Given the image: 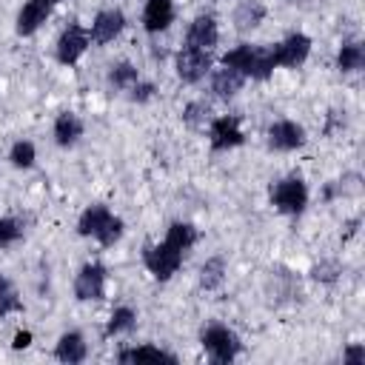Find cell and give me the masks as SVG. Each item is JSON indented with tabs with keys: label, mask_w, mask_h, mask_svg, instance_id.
Returning <instances> with one entry per match:
<instances>
[{
	"label": "cell",
	"mask_w": 365,
	"mask_h": 365,
	"mask_svg": "<svg viewBox=\"0 0 365 365\" xmlns=\"http://www.w3.org/2000/svg\"><path fill=\"white\" fill-rule=\"evenodd\" d=\"M305 143V128L294 120H279L268 128V145L277 151H294Z\"/></svg>",
	"instance_id": "obj_12"
},
{
	"label": "cell",
	"mask_w": 365,
	"mask_h": 365,
	"mask_svg": "<svg viewBox=\"0 0 365 365\" xmlns=\"http://www.w3.org/2000/svg\"><path fill=\"white\" fill-rule=\"evenodd\" d=\"M200 342H202L205 354H208L214 362H231V359L240 354V348H242V345H240V336H237L231 328L220 325V322L208 325V328L202 331Z\"/></svg>",
	"instance_id": "obj_2"
},
{
	"label": "cell",
	"mask_w": 365,
	"mask_h": 365,
	"mask_svg": "<svg viewBox=\"0 0 365 365\" xmlns=\"http://www.w3.org/2000/svg\"><path fill=\"white\" fill-rule=\"evenodd\" d=\"M254 48H257V46H248V43L231 48V51L222 57V66H228V68H234V71H240V74L248 77V68H251V60H254Z\"/></svg>",
	"instance_id": "obj_24"
},
{
	"label": "cell",
	"mask_w": 365,
	"mask_h": 365,
	"mask_svg": "<svg viewBox=\"0 0 365 365\" xmlns=\"http://www.w3.org/2000/svg\"><path fill=\"white\" fill-rule=\"evenodd\" d=\"M365 66V48L362 43H345L336 54V68L339 71H359Z\"/></svg>",
	"instance_id": "obj_22"
},
{
	"label": "cell",
	"mask_w": 365,
	"mask_h": 365,
	"mask_svg": "<svg viewBox=\"0 0 365 365\" xmlns=\"http://www.w3.org/2000/svg\"><path fill=\"white\" fill-rule=\"evenodd\" d=\"M220 40V29H217V20L211 14H200L194 17V23L188 26V34H185V48H200V51H211Z\"/></svg>",
	"instance_id": "obj_11"
},
{
	"label": "cell",
	"mask_w": 365,
	"mask_h": 365,
	"mask_svg": "<svg viewBox=\"0 0 365 365\" xmlns=\"http://www.w3.org/2000/svg\"><path fill=\"white\" fill-rule=\"evenodd\" d=\"M20 234H23V228L14 217H0V248L14 245L20 240Z\"/></svg>",
	"instance_id": "obj_29"
},
{
	"label": "cell",
	"mask_w": 365,
	"mask_h": 365,
	"mask_svg": "<svg viewBox=\"0 0 365 365\" xmlns=\"http://www.w3.org/2000/svg\"><path fill=\"white\" fill-rule=\"evenodd\" d=\"M271 202L282 214H302L308 205V188L299 177H285L271 188Z\"/></svg>",
	"instance_id": "obj_4"
},
{
	"label": "cell",
	"mask_w": 365,
	"mask_h": 365,
	"mask_svg": "<svg viewBox=\"0 0 365 365\" xmlns=\"http://www.w3.org/2000/svg\"><path fill=\"white\" fill-rule=\"evenodd\" d=\"M86 354H88V345H86V339H83V334H80V331H68V334H63V336L57 339L54 356H57L60 362L74 365V362H83V359H86Z\"/></svg>",
	"instance_id": "obj_15"
},
{
	"label": "cell",
	"mask_w": 365,
	"mask_h": 365,
	"mask_svg": "<svg viewBox=\"0 0 365 365\" xmlns=\"http://www.w3.org/2000/svg\"><path fill=\"white\" fill-rule=\"evenodd\" d=\"M74 294L77 299L83 302H91V299H103L106 297V268L100 262H88L80 268L77 279H74Z\"/></svg>",
	"instance_id": "obj_6"
},
{
	"label": "cell",
	"mask_w": 365,
	"mask_h": 365,
	"mask_svg": "<svg viewBox=\"0 0 365 365\" xmlns=\"http://www.w3.org/2000/svg\"><path fill=\"white\" fill-rule=\"evenodd\" d=\"M274 54H271V48H254V60H251V68H248V77H254V80H265V77H271V71H274Z\"/></svg>",
	"instance_id": "obj_25"
},
{
	"label": "cell",
	"mask_w": 365,
	"mask_h": 365,
	"mask_svg": "<svg viewBox=\"0 0 365 365\" xmlns=\"http://www.w3.org/2000/svg\"><path fill=\"white\" fill-rule=\"evenodd\" d=\"M342 359H345V362H362V359H365V348H362V345H354V348H348V351L342 354Z\"/></svg>",
	"instance_id": "obj_33"
},
{
	"label": "cell",
	"mask_w": 365,
	"mask_h": 365,
	"mask_svg": "<svg viewBox=\"0 0 365 365\" xmlns=\"http://www.w3.org/2000/svg\"><path fill=\"white\" fill-rule=\"evenodd\" d=\"M211 68V54L200 48H182L177 54V74L182 83H200Z\"/></svg>",
	"instance_id": "obj_10"
},
{
	"label": "cell",
	"mask_w": 365,
	"mask_h": 365,
	"mask_svg": "<svg viewBox=\"0 0 365 365\" xmlns=\"http://www.w3.org/2000/svg\"><path fill=\"white\" fill-rule=\"evenodd\" d=\"M51 3H63V0H51Z\"/></svg>",
	"instance_id": "obj_36"
},
{
	"label": "cell",
	"mask_w": 365,
	"mask_h": 365,
	"mask_svg": "<svg viewBox=\"0 0 365 365\" xmlns=\"http://www.w3.org/2000/svg\"><path fill=\"white\" fill-rule=\"evenodd\" d=\"M9 160L17 168H31V163H34V145L29 140H17L11 145V151H9Z\"/></svg>",
	"instance_id": "obj_27"
},
{
	"label": "cell",
	"mask_w": 365,
	"mask_h": 365,
	"mask_svg": "<svg viewBox=\"0 0 365 365\" xmlns=\"http://www.w3.org/2000/svg\"><path fill=\"white\" fill-rule=\"evenodd\" d=\"M242 83H245V74H240V71H234V68H220V71H214V77H211V91L217 94V97H222V100H228V97H234L240 88H242Z\"/></svg>",
	"instance_id": "obj_17"
},
{
	"label": "cell",
	"mask_w": 365,
	"mask_h": 365,
	"mask_svg": "<svg viewBox=\"0 0 365 365\" xmlns=\"http://www.w3.org/2000/svg\"><path fill=\"white\" fill-rule=\"evenodd\" d=\"M174 20V3L171 0H148L143 9V29L148 34L165 31Z\"/></svg>",
	"instance_id": "obj_14"
},
{
	"label": "cell",
	"mask_w": 365,
	"mask_h": 365,
	"mask_svg": "<svg viewBox=\"0 0 365 365\" xmlns=\"http://www.w3.org/2000/svg\"><path fill=\"white\" fill-rule=\"evenodd\" d=\"M128 91H131V100H134V103H148V100L154 97V91H157V88H154L151 83H140V80H137Z\"/></svg>",
	"instance_id": "obj_32"
},
{
	"label": "cell",
	"mask_w": 365,
	"mask_h": 365,
	"mask_svg": "<svg viewBox=\"0 0 365 365\" xmlns=\"http://www.w3.org/2000/svg\"><path fill=\"white\" fill-rule=\"evenodd\" d=\"M208 137H211V148H214V151L237 148V145L245 140V137H242V128H240V117H234V114H225V117L211 120Z\"/></svg>",
	"instance_id": "obj_8"
},
{
	"label": "cell",
	"mask_w": 365,
	"mask_h": 365,
	"mask_svg": "<svg viewBox=\"0 0 365 365\" xmlns=\"http://www.w3.org/2000/svg\"><path fill=\"white\" fill-rule=\"evenodd\" d=\"M88 31L83 29V26H77V23H71L68 29H63V34L57 37V60L63 63V66H74L83 54H86V48H88Z\"/></svg>",
	"instance_id": "obj_5"
},
{
	"label": "cell",
	"mask_w": 365,
	"mask_h": 365,
	"mask_svg": "<svg viewBox=\"0 0 365 365\" xmlns=\"http://www.w3.org/2000/svg\"><path fill=\"white\" fill-rule=\"evenodd\" d=\"M208 114H211V108H208V103L205 100H194V103H188L185 106V111H182V120L188 123V125H202L205 120H208Z\"/></svg>",
	"instance_id": "obj_28"
},
{
	"label": "cell",
	"mask_w": 365,
	"mask_h": 365,
	"mask_svg": "<svg viewBox=\"0 0 365 365\" xmlns=\"http://www.w3.org/2000/svg\"><path fill=\"white\" fill-rule=\"evenodd\" d=\"M222 282H225V259H222V257L205 259L202 268H200V285H202L205 291H217Z\"/></svg>",
	"instance_id": "obj_20"
},
{
	"label": "cell",
	"mask_w": 365,
	"mask_h": 365,
	"mask_svg": "<svg viewBox=\"0 0 365 365\" xmlns=\"http://www.w3.org/2000/svg\"><path fill=\"white\" fill-rule=\"evenodd\" d=\"M140 77H137V68L131 66V63H114L111 66V71H108V83L114 86V88H131L134 83H137Z\"/></svg>",
	"instance_id": "obj_26"
},
{
	"label": "cell",
	"mask_w": 365,
	"mask_h": 365,
	"mask_svg": "<svg viewBox=\"0 0 365 365\" xmlns=\"http://www.w3.org/2000/svg\"><path fill=\"white\" fill-rule=\"evenodd\" d=\"M51 0H26L17 14V34H34L51 14Z\"/></svg>",
	"instance_id": "obj_13"
},
{
	"label": "cell",
	"mask_w": 365,
	"mask_h": 365,
	"mask_svg": "<svg viewBox=\"0 0 365 365\" xmlns=\"http://www.w3.org/2000/svg\"><path fill=\"white\" fill-rule=\"evenodd\" d=\"M274 54V63L277 66H288V68H297L299 63H305V57L311 54V37L308 34H288L282 43H277L271 48Z\"/></svg>",
	"instance_id": "obj_7"
},
{
	"label": "cell",
	"mask_w": 365,
	"mask_h": 365,
	"mask_svg": "<svg viewBox=\"0 0 365 365\" xmlns=\"http://www.w3.org/2000/svg\"><path fill=\"white\" fill-rule=\"evenodd\" d=\"M17 311H23V302H20L17 291L9 285V288L0 294V317H6V314H17Z\"/></svg>",
	"instance_id": "obj_30"
},
{
	"label": "cell",
	"mask_w": 365,
	"mask_h": 365,
	"mask_svg": "<svg viewBox=\"0 0 365 365\" xmlns=\"http://www.w3.org/2000/svg\"><path fill=\"white\" fill-rule=\"evenodd\" d=\"M262 17H265V6L259 0H240V6L234 11V26L240 31H251L262 23Z\"/></svg>",
	"instance_id": "obj_18"
},
{
	"label": "cell",
	"mask_w": 365,
	"mask_h": 365,
	"mask_svg": "<svg viewBox=\"0 0 365 365\" xmlns=\"http://www.w3.org/2000/svg\"><path fill=\"white\" fill-rule=\"evenodd\" d=\"M80 137H83V123H80L77 114L66 111V114H60V117L54 120V140H57V145L68 148V145H74Z\"/></svg>",
	"instance_id": "obj_16"
},
{
	"label": "cell",
	"mask_w": 365,
	"mask_h": 365,
	"mask_svg": "<svg viewBox=\"0 0 365 365\" xmlns=\"http://www.w3.org/2000/svg\"><path fill=\"white\" fill-rule=\"evenodd\" d=\"M120 362H177L174 354L163 351V348H154V345H140V348H125L117 354Z\"/></svg>",
	"instance_id": "obj_19"
},
{
	"label": "cell",
	"mask_w": 365,
	"mask_h": 365,
	"mask_svg": "<svg viewBox=\"0 0 365 365\" xmlns=\"http://www.w3.org/2000/svg\"><path fill=\"white\" fill-rule=\"evenodd\" d=\"M11 345H14L17 351H20V348H29V345H31V334H29V331H17Z\"/></svg>",
	"instance_id": "obj_34"
},
{
	"label": "cell",
	"mask_w": 365,
	"mask_h": 365,
	"mask_svg": "<svg viewBox=\"0 0 365 365\" xmlns=\"http://www.w3.org/2000/svg\"><path fill=\"white\" fill-rule=\"evenodd\" d=\"M143 262H145V268H148L157 279H171V277L180 271V265H182V251L163 240V242H157V245H145Z\"/></svg>",
	"instance_id": "obj_3"
},
{
	"label": "cell",
	"mask_w": 365,
	"mask_h": 365,
	"mask_svg": "<svg viewBox=\"0 0 365 365\" xmlns=\"http://www.w3.org/2000/svg\"><path fill=\"white\" fill-rule=\"evenodd\" d=\"M123 29H125V14H123L120 9H103V11H97V17H94V23H91L88 40L97 43V46H106V43H111Z\"/></svg>",
	"instance_id": "obj_9"
},
{
	"label": "cell",
	"mask_w": 365,
	"mask_h": 365,
	"mask_svg": "<svg viewBox=\"0 0 365 365\" xmlns=\"http://www.w3.org/2000/svg\"><path fill=\"white\" fill-rule=\"evenodd\" d=\"M336 274H339V265L336 262H319V265L311 268V277L314 279H322V282H334Z\"/></svg>",
	"instance_id": "obj_31"
},
{
	"label": "cell",
	"mask_w": 365,
	"mask_h": 365,
	"mask_svg": "<svg viewBox=\"0 0 365 365\" xmlns=\"http://www.w3.org/2000/svg\"><path fill=\"white\" fill-rule=\"evenodd\" d=\"M9 285H11V282H9V279H6V277H3V274H0V294H3V291H6V288H9Z\"/></svg>",
	"instance_id": "obj_35"
},
{
	"label": "cell",
	"mask_w": 365,
	"mask_h": 365,
	"mask_svg": "<svg viewBox=\"0 0 365 365\" xmlns=\"http://www.w3.org/2000/svg\"><path fill=\"white\" fill-rule=\"evenodd\" d=\"M165 242H171L180 251H188L197 242V228L191 222H171L165 228Z\"/></svg>",
	"instance_id": "obj_21"
},
{
	"label": "cell",
	"mask_w": 365,
	"mask_h": 365,
	"mask_svg": "<svg viewBox=\"0 0 365 365\" xmlns=\"http://www.w3.org/2000/svg\"><path fill=\"white\" fill-rule=\"evenodd\" d=\"M77 231L83 237H94L100 245H114L120 237H123V220L114 217L106 205H88L83 214H80V222H77Z\"/></svg>",
	"instance_id": "obj_1"
},
{
	"label": "cell",
	"mask_w": 365,
	"mask_h": 365,
	"mask_svg": "<svg viewBox=\"0 0 365 365\" xmlns=\"http://www.w3.org/2000/svg\"><path fill=\"white\" fill-rule=\"evenodd\" d=\"M134 325H137V314H134L128 305H120V308H114V311H111L108 325H106V334H108V336H117V334L131 331Z\"/></svg>",
	"instance_id": "obj_23"
}]
</instances>
